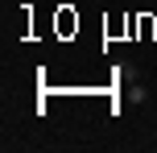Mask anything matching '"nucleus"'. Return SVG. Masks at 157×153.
<instances>
[]
</instances>
